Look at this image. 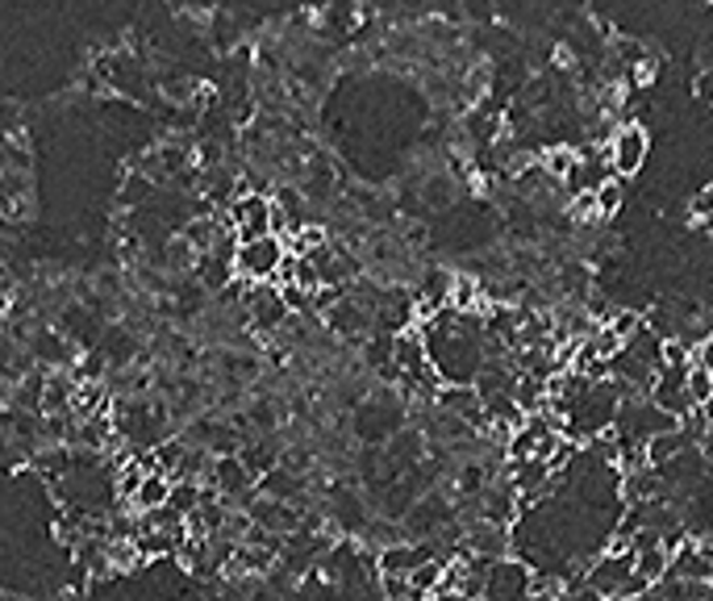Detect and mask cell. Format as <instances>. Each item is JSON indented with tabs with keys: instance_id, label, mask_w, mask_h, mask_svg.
<instances>
[{
	"instance_id": "cell-1",
	"label": "cell",
	"mask_w": 713,
	"mask_h": 601,
	"mask_svg": "<svg viewBox=\"0 0 713 601\" xmlns=\"http://www.w3.org/2000/svg\"><path fill=\"white\" fill-rule=\"evenodd\" d=\"M284 255H289V246H284V239H276V234L251 239V243H238L234 276L242 280V284H276Z\"/></svg>"
},
{
	"instance_id": "cell-2",
	"label": "cell",
	"mask_w": 713,
	"mask_h": 601,
	"mask_svg": "<svg viewBox=\"0 0 713 601\" xmlns=\"http://www.w3.org/2000/svg\"><path fill=\"white\" fill-rule=\"evenodd\" d=\"M647 155H651V135H647V126H638V122H622L606 142V159L617 180L638 176L642 164H647Z\"/></svg>"
},
{
	"instance_id": "cell-3",
	"label": "cell",
	"mask_w": 713,
	"mask_h": 601,
	"mask_svg": "<svg viewBox=\"0 0 713 601\" xmlns=\"http://www.w3.org/2000/svg\"><path fill=\"white\" fill-rule=\"evenodd\" d=\"M530 589H534V573L518 555L493 560L484 573V601H526Z\"/></svg>"
},
{
	"instance_id": "cell-4",
	"label": "cell",
	"mask_w": 713,
	"mask_h": 601,
	"mask_svg": "<svg viewBox=\"0 0 713 601\" xmlns=\"http://www.w3.org/2000/svg\"><path fill=\"white\" fill-rule=\"evenodd\" d=\"M230 230H234L238 243H251V239L271 234V196L259 189L238 192L234 205H230Z\"/></svg>"
},
{
	"instance_id": "cell-5",
	"label": "cell",
	"mask_w": 713,
	"mask_h": 601,
	"mask_svg": "<svg viewBox=\"0 0 713 601\" xmlns=\"http://www.w3.org/2000/svg\"><path fill=\"white\" fill-rule=\"evenodd\" d=\"M634 573V551L631 555H597L593 564H588V573H584V585L593 589V593H601L606 601H613L622 593V585H626V576Z\"/></svg>"
},
{
	"instance_id": "cell-6",
	"label": "cell",
	"mask_w": 713,
	"mask_h": 601,
	"mask_svg": "<svg viewBox=\"0 0 713 601\" xmlns=\"http://www.w3.org/2000/svg\"><path fill=\"white\" fill-rule=\"evenodd\" d=\"M209 489H217L221 501H234V497H251L255 489V476H251V468L234 456H217L209 468Z\"/></svg>"
},
{
	"instance_id": "cell-7",
	"label": "cell",
	"mask_w": 713,
	"mask_h": 601,
	"mask_svg": "<svg viewBox=\"0 0 713 601\" xmlns=\"http://www.w3.org/2000/svg\"><path fill=\"white\" fill-rule=\"evenodd\" d=\"M242 305L251 309V322H255L259 330H280L284 322H289V305H284V297H280L276 284H251L246 297H242Z\"/></svg>"
},
{
	"instance_id": "cell-8",
	"label": "cell",
	"mask_w": 713,
	"mask_h": 601,
	"mask_svg": "<svg viewBox=\"0 0 713 601\" xmlns=\"http://www.w3.org/2000/svg\"><path fill=\"white\" fill-rule=\"evenodd\" d=\"M425 560H443V555L434 547H422V544H393L380 551V560H375L380 573L375 576H409Z\"/></svg>"
},
{
	"instance_id": "cell-9",
	"label": "cell",
	"mask_w": 713,
	"mask_h": 601,
	"mask_svg": "<svg viewBox=\"0 0 713 601\" xmlns=\"http://www.w3.org/2000/svg\"><path fill=\"white\" fill-rule=\"evenodd\" d=\"M130 501H133V510H138V514L163 510V506L171 501V476H167V472H147V476H142V485H138V493H133Z\"/></svg>"
},
{
	"instance_id": "cell-10",
	"label": "cell",
	"mask_w": 713,
	"mask_h": 601,
	"mask_svg": "<svg viewBox=\"0 0 713 601\" xmlns=\"http://www.w3.org/2000/svg\"><path fill=\"white\" fill-rule=\"evenodd\" d=\"M685 447H697V443L685 435V426H676V431H663V435L647 438V464H651V468L667 464V460H676Z\"/></svg>"
},
{
	"instance_id": "cell-11",
	"label": "cell",
	"mask_w": 713,
	"mask_h": 601,
	"mask_svg": "<svg viewBox=\"0 0 713 601\" xmlns=\"http://www.w3.org/2000/svg\"><path fill=\"white\" fill-rule=\"evenodd\" d=\"M672 568V551L663 544H651V547H638L634 551V573L642 576V580H651V585H660L663 576Z\"/></svg>"
},
{
	"instance_id": "cell-12",
	"label": "cell",
	"mask_w": 713,
	"mask_h": 601,
	"mask_svg": "<svg viewBox=\"0 0 713 601\" xmlns=\"http://www.w3.org/2000/svg\"><path fill=\"white\" fill-rule=\"evenodd\" d=\"M593 201H597V214H601V218H613V214L622 209V201H626V184H622L617 176H609L606 184L593 192Z\"/></svg>"
},
{
	"instance_id": "cell-13",
	"label": "cell",
	"mask_w": 713,
	"mask_h": 601,
	"mask_svg": "<svg viewBox=\"0 0 713 601\" xmlns=\"http://www.w3.org/2000/svg\"><path fill=\"white\" fill-rule=\"evenodd\" d=\"M685 384H688V397H692V406H697V410H701V406H705V401L713 397V372L697 368V363H688Z\"/></svg>"
},
{
	"instance_id": "cell-14",
	"label": "cell",
	"mask_w": 713,
	"mask_h": 601,
	"mask_svg": "<svg viewBox=\"0 0 713 601\" xmlns=\"http://www.w3.org/2000/svg\"><path fill=\"white\" fill-rule=\"evenodd\" d=\"M688 218L697 221V226H713V189H701L697 196H692Z\"/></svg>"
},
{
	"instance_id": "cell-15",
	"label": "cell",
	"mask_w": 713,
	"mask_h": 601,
	"mask_svg": "<svg viewBox=\"0 0 713 601\" xmlns=\"http://www.w3.org/2000/svg\"><path fill=\"white\" fill-rule=\"evenodd\" d=\"M692 363H697V368H705V372H713V334L710 338H701V343L692 347Z\"/></svg>"
},
{
	"instance_id": "cell-16",
	"label": "cell",
	"mask_w": 713,
	"mask_h": 601,
	"mask_svg": "<svg viewBox=\"0 0 713 601\" xmlns=\"http://www.w3.org/2000/svg\"><path fill=\"white\" fill-rule=\"evenodd\" d=\"M380 601H413V593H380Z\"/></svg>"
},
{
	"instance_id": "cell-17",
	"label": "cell",
	"mask_w": 713,
	"mask_h": 601,
	"mask_svg": "<svg viewBox=\"0 0 713 601\" xmlns=\"http://www.w3.org/2000/svg\"><path fill=\"white\" fill-rule=\"evenodd\" d=\"M697 413H701V418H705V422H710V426H713V397H710V401H705V406H701V410H697Z\"/></svg>"
}]
</instances>
